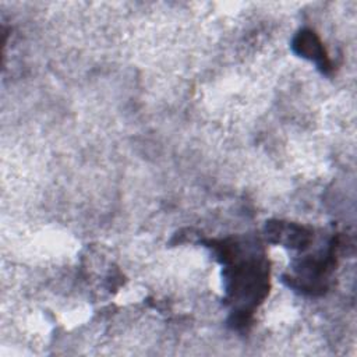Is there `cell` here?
Returning <instances> with one entry per match:
<instances>
[{"mask_svg": "<svg viewBox=\"0 0 357 357\" xmlns=\"http://www.w3.org/2000/svg\"><path fill=\"white\" fill-rule=\"evenodd\" d=\"M266 233L272 243H282L290 248H305L311 241V231L293 223L271 222L266 226Z\"/></svg>", "mask_w": 357, "mask_h": 357, "instance_id": "cell-1", "label": "cell"}, {"mask_svg": "<svg viewBox=\"0 0 357 357\" xmlns=\"http://www.w3.org/2000/svg\"><path fill=\"white\" fill-rule=\"evenodd\" d=\"M293 47L303 57L310 59L314 63H317L318 67L322 68L324 71H326L331 67L329 59L325 53V49L322 47L319 38L312 31L305 29V31H301L300 33H297V36L293 40Z\"/></svg>", "mask_w": 357, "mask_h": 357, "instance_id": "cell-2", "label": "cell"}]
</instances>
